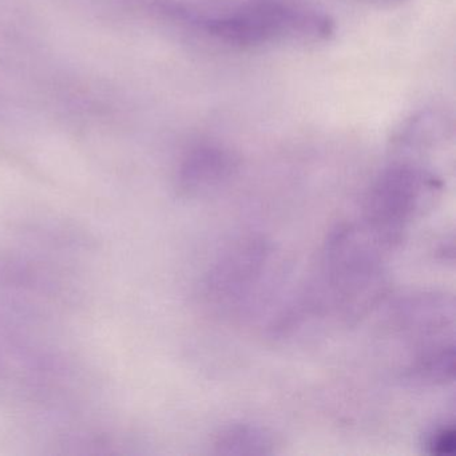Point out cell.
<instances>
[{
    "mask_svg": "<svg viewBox=\"0 0 456 456\" xmlns=\"http://www.w3.org/2000/svg\"><path fill=\"white\" fill-rule=\"evenodd\" d=\"M164 12L217 44L236 49L322 44L336 33L335 20L330 15L285 0H248L212 10L167 4Z\"/></svg>",
    "mask_w": 456,
    "mask_h": 456,
    "instance_id": "6da1fadb",
    "label": "cell"
},
{
    "mask_svg": "<svg viewBox=\"0 0 456 456\" xmlns=\"http://www.w3.org/2000/svg\"><path fill=\"white\" fill-rule=\"evenodd\" d=\"M378 240L365 229L343 226L330 234L322 258L327 298L346 319L360 317L383 295L384 269Z\"/></svg>",
    "mask_w": 456,
    "mask_h": 456,
    "instance_id": "7a4b0ae2",
    "label": "cell"
},
{
    "mask_svg": "<svg viewBox=\"0 0 456 456\" xmlns=\"http://www.w3.org/2000/svg\"><path fill=\"white\" fill-rule=\"evenodd\" d=\"M435 189L434 175L418 165L397 162L386 167L365 197V229L379 244H395L431 199Z\"/></svg>",
    "mask_w": 456,
    "mask_h": 456,
    "instance_id": "3957f363",
    "label": "cell"
},
{
    "mask_svg": "<svg viewBox=\"0 0 456 456\" xmlns=\"http://www.w3.org/2000/svg\"><path fill=\"white\" fill-rule=\"evenodd\" d=\"M268 244L263 240H242L220 256L205 280V296L215 308H240L255 292L268 264Z\"/></svg>",
    "mask_w": 456,
    "mask_h": 456,
    "instance_id": "277c9868",
    "label": "cell"
},
{
    "mask_svg": "<svg viewBox=\"0 0 456 456\" xmlns=\"http://www.w3.org/2000/svg\"><path fill=\"white\" fill-rule=\"evenodd\" d=\"M239 165V157L226 146L200 143L181 162L178 188L186 196H207L225 186L236 175Z\"/></svg>",
    "mask_w": 456,
    "mask_h": 456,
    "instance_id": "5b68a950",
    "label": "cell"
},
{
    "mask_svg": "<svg viewBox=\"0 0 456 456\" xmlns=\"http://www.w3.org/2000/svg\"><path fill=\"white\" fill-rule=\"evenodd\" d=\"M273 445V437L265 429L245 423L224 427L213 440L215 452L221 455H268Z\"/></svg>",
    "mask_w": 456,
    "mask_h": 456,
    "instance_id": "8992f818",
    "label": "cell"
},
{
    "mask_svg": "<svg viewBox=\"0 0 456 456\" xmlns=\"http://www.w3.org/2000/svg\"><path fill=\"white\" fill-rule=\"evenodd\" d=\"M451 121L443 111L427 109L412 114L397 130L396 142L405 148H424L444 140Z\"/></svg>",
    "mask_w": 456,
    "mask_h": 456,
    "instance_id": "52a82bcc",
    "label": "cell"
},
{
    "mask_svg": "<svg viewBox=\"0 0 456 456\" xmlns=\"http://www.w3.org/2000/svg\"><path fill=\"white\" fill-rule=\"evenodd\" d=\"M456 437L452 424L437 427L427 436L426 448L431 455L448 456L455 452Z\"/></svg>",
    "mask_w": 456,
    "mask_h": 456,
    "instance_id": "ba28073f",
    "label": "cell"
},
{
    "mask_svg": "<svg viewBox=\"0 0 456 456\" xmlns=\"http://www.w3.org/2000/svg\"><path fill=\"white\" fill-rule=\"evenodd\" d=\"M356 4H365V6L378 7V9H395L410 4V0H352Z\"/></svg>",
    "mask_w": 456,
    "mask_h": 456,
    "instance_id": "9c48e42d",
    "label": "cell"
}]
</instances>
